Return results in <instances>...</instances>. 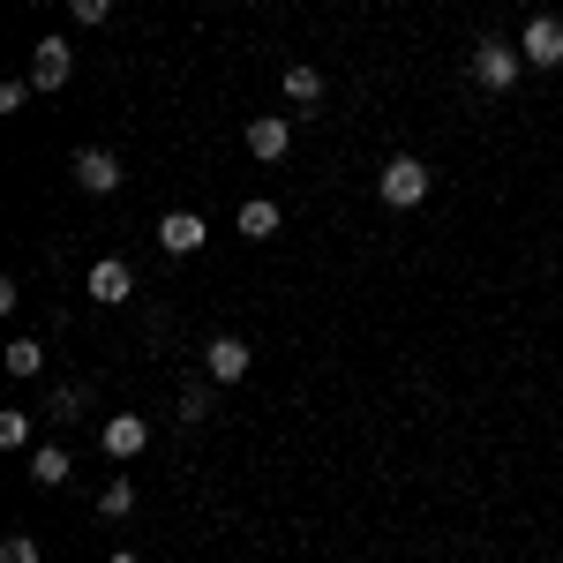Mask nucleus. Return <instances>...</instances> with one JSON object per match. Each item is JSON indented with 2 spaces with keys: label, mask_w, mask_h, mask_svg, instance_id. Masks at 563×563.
I'll return each mask as SVG.
<instances>
[{
  "label": "nucleus",
  "mask_w": 563,
  "mask_h": 563,
  "mask_svg": "<svg viewBox=\"0 0 563 563\" xmlns=\"http://www.w3.org/2000/svg\"><path fill=\"white\" fill-rule=\"evenodd\" d=\"M466 68H474L481 90H511V84H519V68H526V53H519V45H504V38H481L474 53H466Z\"/></svg>",
  "instance_id": "1"
},
{
  "label": "nucleus",
  "mask_w": 563,
  "mask_h": 563,
  "mask_svg": "<svg viewBox=\"0 0 563 563\" xmlns=\"http://www.w3.org/2000/svg\"><path fill=\"white\" fill-rule=\"evenodd\" d=\"M376 196H384L390 211H413V203L429 196V166H421V158H390L384 180H376Z\"/></svg>",
  "instance_id": "2"
},
{
  "label": "nucleus",
  "mask_w": 563,
  "mask_h": 563,
  "mask_svg": "<svg viewBox=\"0 0 563 563\" xmlns=\"http://www.w3.org/2000/svg\"><path fill=\"white\" fill-rule=\"evenodd\" d=\"M519 53H526V68H563V23L556 15H533L526 38H519Z\"/></svg>",
  "instance_id": "3"
},
{
  "label": "nucleus",
  "mask_w": 563,
  "mask_h": 563,
  "mask_svg": "<svg viewBox=\"0 0 563 563\" xmlns=\"http://www.w3.org/2000/svg\"><path fill=\"white\" fill-rule=\"evenodd\" d=\"M129 294H135V271H129V263H121V256H98V263H90V301L121 308V301H129Z\"/></svg>",
  "instance_id": "4"
},
{
  "label": "nucleus",
  "mask_w": 563,
  "mask_h": 563,
  "mask_svg": "<svg viewBox=\"0 0 563 563\" xmlns=\"http://www.w3.org/2000/svg\"><path fill=\"white\" fill-rule=\"evenodd\" d=\"M203 233H211V225H203L196 211H166V218H158V249H166V256H196Z\"/></svg>",
  "instance_id": "5"
},
{
  "label": "nucleus",
  "mask_w": 563,
  "mask_h": 563,
  "mask_svg": "<svg viewBox=\"0 0 563 563\" xmlns=\"http://www.w3.org/2000/svg\"><path fill=\"white\" fill-rule=\"evenodd\" d=\"M76 188L113 196V188H121V158H113V151H98V143H90V151H76Z\"/></svg>",
  "instance_id": "6"
},
{
  "label": "nucleus",
  "mask_w": 563,
  "mask_h": 563,
  "mask_svg": "<svg viewBox=\"0 0 563 563\" xmlns=\"http://www.w3.org/2000/svg\"><path fill=\"white\" fill-rule=\"evenodd\" d=\"M203 376H211V384H241V376H249V339H211Z\"/></svg>",
  "instance_id": "7"
},
{
  "label": "nucleus",
  "mask_w": 563,
  "mask_h": 563,
  "mask_svg": "<svg viewBox=\"0 0 563 563\" xmlns=\"http://www.w3.org/2000/svg\"><path fill=\"white\" fill-rule=\"evenodd\" d=\"M98 443H106V459H135V451L151 443V429H143V413H113V421L98 429Z\"/></svg>",
  "instance_id": "8"
},
{
  "label": "nucleus",
  "mask_w": 563,
  "mask_h": 563,
  "mask_svg": "<svg viewBox=\"0 0 563 563\" xmlns=\"http://www.w3.org/2000/svg\"><path fill=\"white\" fill-rule=\"evenodd\" d=\"M68 68H76V60H68V45L45 38L38 53H31V90H60V84H68Z\"/></svg>",
  "instance_id": "9"
},
{
  "label": "nucleus",
  "mask_w": 563,
  "mask_h": 563,
  "mask_svg": "<svg viewBox=\"0 0 563 563\" xmlns=\"http://www.w3.org/2000/svg\"><path fill=\"white\" fill-rule=\"evenodd\" d=\"M286 143H294V135H286V121H278V113H263V121H249V158H263V166H278V158H286Z\"/></svg>",
  "instance_id": "10"
},
{
  "label": "nucleus",
  "mask_w": 563,
  "mask_h": 563,
  "mask_svg": "<svg viewBox=\"0 0 563 563\" xmlns=\"http://www.w3.org/2000/svg\"><path fill=\"white\" fill-rule=\"evenodd\" d=\"M68 474H76V466H68L60 443H38V451H31V481H38V488H60Z\"/></svg>",
  "instance_id": "11"
},
{
  "label": "nucleus",
  "mask_w": 563,
  "mask_h": 563,
  "mask_svg": "<svg viewBox=\"0 0 563 563\" xmlns=\"http://www.w3.org/2000/svg\"><path fill=\"white\" fill-rule=\"evenodd\" d=\"M233 225H241L249 241H271V233H278V203H271V196H256V203H241V218H233Z\"/></svg>",
  "instance_id": "12"
},
{
  "label": "nucleus",
  "mask_w": 563,
  "mask_h": 563,
  "mask_svg": "<svg viewBox=\"0 0 563 563\" xmlns=\"http://www.w3.org/2000/svg\"><path fill=\"white\" fill-rule=\"evenodd\" d=\"M286 98H294L301 113H316V98H323V76H316V68H286Z\"/></svg>",
  "instance_id": "13"
},
{
  "label": "nucleus",
  "mask_w": 563,
  "mask_h": 563,
  "mask_svg": "<svg viewBox=\"0 0 563 563\" xmlns=\"http://www.w3.org/2000/svg\"><path fill=\"white\" fill-rule=\"evenodd\" d=\"M38 368H45L38 339H8V376H38Z\"/></svg>",
  "instance_id": "14"
},
{
  "label": "nucleus",
  "mask_w": 563,
  "mask_h": 563,
  "mask_svg": "<svg viewBox=\"0 0 563 563\" xmlns=\"http://www.w3.org/2000/svg\"><path fill=\"white\" fill-rule=\"evenodd\" d=\"M174 413H180V421H211V376L180 390V398H174Z\"/></svg>",
  "instance_id": "15"
},
{
  "label": "nucleus",
  "mask_w": 563,
  "mask_h": 563,
  "mask_svg": "<svg viewBox=\"0 0 563 563\" xmlns=\"http://www.w3.org/2000/svg\"><path fill=\"white\" fill-rule=\"evenodd\" d=\"M135 511V488L129 481H106V496H98V519H129Z\"/></svg>",
  "instance_id": "16"
},
{
  "label": "nucleus",
  "mask_w": 563,
  "mask_h": 563,
  "mask_svg": "<svg viewBox=\"0 0 563 563\" xmlns=\"http://www.w3.org/2000/svg\"><path fill=\"white\" fill-rule=\"evenodd\" d=\"M23 443H31V413L8 406V413H0V451H23Z\"/></svg>",
  "instance_id": "17"
},
{
  "label": "nucleus",
  "mask_w": 563,
  "mask_h": 563,
  "mask_svg": "<svg viewBox=\"0 0 563 563\" xmlns=\"http://www.w3.org/2000/svg\"><path fill=\"white\" fill-rule=\"evenodd\" d=\"M45 413H53V421H76V413H84V390H76V384H60V390H53V406H45Z\"/></svg>",
  "instance_id": "18"
},
{
  "label": "nucleus",
  "mask_w": 563,
  "mask_h": 563,
  "mask_svg": "<svg viewBox=\"0 0 563 563\" xmlns=\"http://www.w3.org/2000/svg\"><path fill=\"white\" fill-rule=\"evenodd\" d=\"M0 563H38V541H31V533H8V541H0Z\"/></svg>",
  "instance_id": "19"
},
{
  "label": "nucleus",
  "mask_w": 563,
  "mask_h": 563,
  "mask_svg": "<svg viewBox=\"0 0 563 563\" xmlns=\"http://www.w3.org/2000/svg\"><path fill=\"white\" fill-rule=\"evenodd\" d=\"M23 106H31V76L23 84H0V113H23Z\"/></svg>",
  "instance_id": "20"
},
{
  "label": "nucleus",
  "mask_w": 563,
  "mask_h": 563,
  "mask_svg": "<svg viewBox=\"0 0 563 563\" xmlns=\"http://www.w3.org/2000/svg\"><path fill=\"white\" fill-rule=\"evenodd\" d=\"M113 15V0H76V23H106Z\"/></svg>",
  "instance_id": "21"
},
{
  "label": "nucleus",
  "mask_w": 563,
  "mask_h": 563,
  "mask_svg": "<svg viewBox=\"0 0 563 563\" xmlns=\"http://www.w3.org/2000/svg\"><path fill=\"white\" fill-rule=\"evenodd\" d=\"M106 563H143V556H106Z\"/></svg>",
  "instance_id": "22"
}]
</instances>
